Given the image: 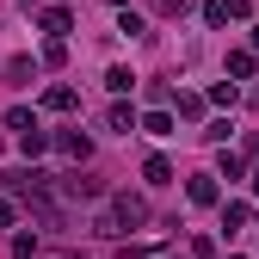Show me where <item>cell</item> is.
I'll return each mask as SVG.
<instances>
[{
  "instance_id": "obj_1",
  "label": "cell",
  "mask_w": 259,
  "mask_h": 259,
  "mask_svg": "<svg viewBox=\"0 0 259 259\" xmlns=\"http://www.w3.org/2000/svg\"><path fill=\"white\" fill-rule=\"evenodd\" d=\"M191 204H216V185L210 179H191Z\"/></svg>"
},
{
  "instance_id": "obj_2",
  "label": "cell",
  "mask_w": 259,
  "mask_h": 259,
  "mask_svg": "<svg viewBox=\"0 0 259 259\" xmlns=\"http://www.w3.org/2000/svg\"><path fill=\"white\" fill-rule=\"evenodd\" d=\"M167 179H173V167H167V160L154 154V160H148V185H167Z\"/></svg>"
},
{
  "instance_id": "obj_3",
  "label": "cell",
  "mask_w": 259,
  "mask_h": 259,
  "mask_svg": "<svg viewBox=\"0 0 259 259\" xmlns=\"http://www.w3.org/2000/svg\"><path fill=\"white\" fill-rule=\"evenodd\" d=\"M229 74H241V80L253 74V56H247V50H235V56H229Z\"/></svg>"
},
{
  "instance_id": "obj_4",
  "label": "cell",
  "mask_w": 259,
  "mask_h": 259,
  "mask_svg": "<svg viewBox=\"0 0 259 259\" xmlns=\"http://www.w3.org/2000/svg\"><path fill=\"white\" fill-rule=\"evenodd\" d=\"M87 148H93V142H87V136H74V130L62 136V154H80V160H87Z\"/></svg>"
},
{
  "instance_id": "obj_5",
  "label": "cell",
  "mask_w": 259,
  "mask_h": 259,
  "mask_svg": "<svg viewBox=\"0 0 259 259\" xmlns=\"http://www.w3.org/2000/svg\"><path fill=\"white\" fill-rule=\"evenodd\" d=\"M130 80H136L130 68H111V74H105V87H111V93H130Z\"/></svg>"
},
{
  "instance_id": "obj_6",
  "label": "cell",
  "mask_w": 259,
  "mask_h": 259,
  "mask_svg": "<svg viewBox=\"0 0 259 259\" xmlns=\"http://www.w3.org/2000/svg\"><path fill=\"white\" fill-rule=\"evenodd\" d=\"M253 50H259V31H253Z\"/></svg>"
},
{
  "instance_id": "obj_7",
  "label": "cell",
  "mask_w": 259,
  "mask_h": 259,
  "mask_svg": "<svg viewBox=\"0 0 259 259\" xmlns=\"http://www.w3.org/2000/svg\"><path fill=\"white\" fill-rule=\"evenodd\" d=\"M62 259H80V253H62Z\"/></svg>"
},
{
  "instance_id": "obj_8",
  "label": "cell",
  "mask_w": 259,
  "mask_h": 259,
  "mask_svg": "<svg viewBox=\"0 0 259 259\" xmlns=\"http://www.w3.org/2000/svg\"><path fill=\"white\" fill-rule=\"evenodd\" d=\"M253 191H259V179H253Z\"/></svg>"
}]
</instances>
